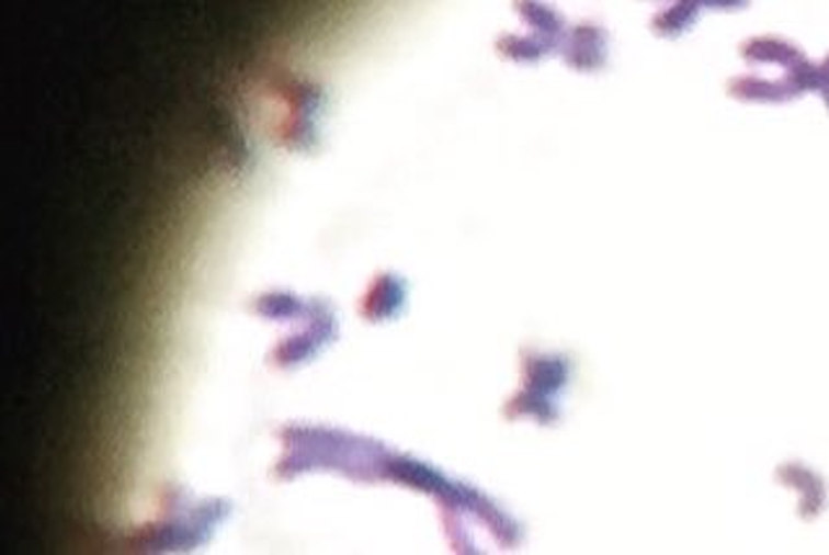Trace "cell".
Here are the masks:
<instances>
[{
  "instance_id": "1",
  "label": "cell",
  "mask_w": 829,
  "mask_h": 555,
  "mask_svg": "<svg viewBox=\"0 0 829 555\" xmlns=\"http://www.w3.org/2000/svg\"><path fill=\"white\" fill-rule=\"evenodd\" d=\"M231 511L226 501H203L192 507L190 494L169 486L163 490V509L159 522L148 524L138 537H133L135 551L163 553V551H192L203 545L213 530L224 522Z\"/></svg>"
},
{
  "instance_id": "2",
  "label": "cell",
  "mask_w": 829,
  "mask_h": 555,
  "mask_svg": "<svg viewBox=\"0 0 829 555\" xmlns=\"http://www.w3.org/2000/svg\"><path fill=\"white\" fill-rule=\"evenodd\" d=\"M338 338V319L334 312L321 298H314L306 315V327L296 336H288L273 351V364L277 369H296L311 361L321 348Z\"/></svg>"
},
{
  "instance_id": "3",
  "label": "cell",
  "mask_w": 829,
  "mask_h": 555,
  "mask_svg": "<svg viewBox=\"0 0 829 555\" xmlns=\"http://www.w3.org/2000/svg\"><path fill=\"white\" fill-rule=\"evenodd\" d=\"M405 304V283L397 275L376 278L374 286L361 302V315L368 322H382V319L395 317Z\"/></svg>"
},
{
  "instance_id": "4",
  "label": "cell",
  "mask_w": 829,
  "mask_h": 555,
  "mask_svg": "<svg viewBox=\"0 0 829 555\" xmlns=\"http://www.w3.org/2000/svg\"><path fill=\"white\" fill-rule=\"evenodd\" d=\"M524 372H526V389L549 397L555 393V389H560L563 384H566L568 361L566 359H553V355L526 353Z\"/></svg>"
},
{
  "instance_id": "5",
  "label": "cell",
  "mask_w": 829,
  "mask_h": 555,
  "mask_svg": "<svg viewBox=\"0 0 829 555\" xmlns=\"http://www.w3.org/2000/svg\"><path fill=\"white\" fill-rule=\"evenodd\" d=\"M257 315L264 319H277V322H288V319H306L309 315V304L293 294H264L254 302L252 307Z\"/></svg>"
},
{
  "instance_id": "6",
  "label": "cell",
  "mask_w": 829,
  "mask_h": 555,
  "mask_svg": "<svg viewBox=\"0 0 829 555\" xmlns=\"http://www.w3.org/2000/svg\"><path fill=\"white\" fill-rule=\"evenodd\" d=\"M597 39H599V34L594 30H591V26H583V30H578L574 45H570L568 60L574 63V66H578V68L599 66V60L594 58V55H591V49L599 47Z\"/></svg>"
}]
</instances>
